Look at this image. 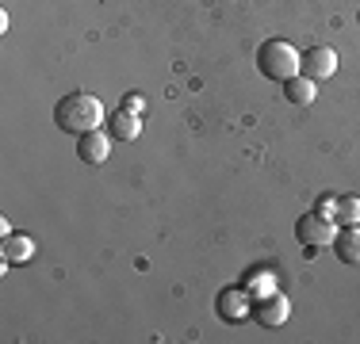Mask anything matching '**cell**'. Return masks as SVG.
Segmentation results:
<instances>
[{
    "instance_id": "7a4b0ae2",
    "label": "cell",
    "mask_w": 360,
    "mask_h": 344,
    "mask_svg": "<svg viewBox=\"0 0 360 344\" xmlns=\"http://www.w3.org/2000/svg\"><path fill=\"white\" fill-rule=\"evenodd\" d=\"M257 69H261L269 81H288V77H295L299 69H303V54L284 39H269L257 50Z\"/></svg>"
},
{
    "instance_id": "52a82bcc",
    "label": "cell",
    "mask_w": 360,
    "mask_h": 344,
    "mask_svg": "<svg viewBox=\"0 0 360 344\" xmlns=\"http://www.w3.org/2000/svg\"><path fill=\"white\" fill-rule=\"evenodd\" d=\"M108 153H111V134H104V131H89L77 142V157H81L84 165H104Z\"/></svg>"
},
{
    "instance_id": "ba28073f",
    "label": "cell",
    "mask_w": 360,
    "mask_h": 344,
    "mask_svg": "<svg viewBox=\"0 0 360 344\" xmlns=\"http://www.w3.org/2000/svg\"><path fill=\"white\" fill-rule=\"evenodd\" d=\"M314 84H319V81H311V77H288V81H284V100L288 103H295V107H311V103H314V96H319V88H314Z\"/></svg>"
},
{
    "instance_id": "8992f818",
    "label": "cell",
    "mask_w": 360,
    "mask_h": 344,
    "mask_svg": "<svg viewBox=\"0 0 360 344\" xmlns=\"http://www.w3.org/2000/svg\"><path fill=\"white\" fill-rule=\"evenodd\" d=\"M303 73L311 77V81H330V77L338 73V54H333L330 46H311L303 54Z\"/></svg>"
},
{
    "instance_id": "9c48e42d",
    "label": "cell",
    "mask_w": 360,
    "mask_h": 344,
    "mask_svg": "<svg viewBox=\"0 0 360 344\" xmlns=\"http://www.w3.org/2000/svg\"><path fill=\"white\" fill-rule=\"evenodd\" d=\"M333 253H338L341 264H360V226H345L338 237H333Z\"/></svg>"
},
{
    "instance_id": "277c9868",
    "label": "cell",
    "mask_w": 360,
    "mask_h": 344,
    "mask_svg": "<svg viewBox=\"0 0 360 344\" xmlns=\"http://www.w3.org/2000/svg\"><path fill=\"white\" fill-rule=\"evenodd\" d=\"M219 317L222 322H230V325H238V322H245V317L253 314V295L245 287H226L219 295Z\"/></svg>"
},
{
    "instance_id": "9a60e30c",
    "label": "cell",
    "mask_w": 360,
    "mask_h": 344,
    "mask_svg": "<svg viewBox=\"0 0 360 344\" xmlns=\"http://www.w3.org/2000/svg\"><path fill=\"white\" fill-rule=\"evenodd\" d=\"M123 111H131V115H142V111H146V103H142V96H134V92H131V96L123 100Z\"/></svg>"
},
{
    "instance_id": "8fae6325",
    "label": "cell",
    "mask_w": 360,
    "mask_h": 344,
    "mask_svg": "<svg viewBox=\"0 0 360 344\" xmlns=\"http://www.w3.org/2000/svg\"><path fill=\"white\" fill-rule=\"evenodd\" d=\"M0 256H4L8 264H27L31 256H35V241H31L27 234H12V237H4Z\"/></svg>"
},
{
    "instance_id": "4fadbf2b",
    "label": "cell",
    "mask_w": 360,
    "mask_h": 344,
    "mask_svg": "<svg viewBox=\"0 0 360 344\" xmlns=\"http://www.w3.org/2000/svg\"><path fill=\"white\" fill-rule=\"evenodd\" d=\"M338 222H345V226H360V195H345V199H338Z\"/></svg>"
},
{
    "instance_id": "6da1fadb",
    "label": "cell",
    "mask_w": 360,
    "mask_h": 344,
    "mask_svg": "<svg viewBox=\"0 0 360 344\" xmlns=\"http://www.w3.org/2000/svg\"><path fill=\"white\" fill-rule=\"evenodd\" d=\"M54 123L58 131L65 134H89V131H100V123H104V103H100L92 92H70V96H62L54 103Z\"/></svg>"
},
{
    "instance_id": "30bf717a",
    "label": "cell",
    "mask_w": 360,
    "mask_h": 344,
    "mask_svg": "<svg viewBox=\"0 0 360 344\" xmlns=\"http://www.w3.org/2000/svg\"><path fill=\"white\" fill-rule=\"evenodd\" d=\"M108 134L115 138V142H134V138L142 134V119L131 115V111H115V119L108 123Z\"/></svg>"
},
{
    "instance_id": "3957f363",
    "label": "cell",
    "mask_w": 360,
    "mask_h": 344,
    "mask_svg": "<svg viewBox=\"0 0 360 344\" xmlns=\"http://www.w3.org/2000/svg\"><path fill=\"white\" fill-rule=\"evenodd\" d=\"M295 237H299V245H307V249H326V245H333L338 230H333V218H322L319 211H311L295 222Z\"/></svg>"
},
{
    "instance_id": "5bb4252c",
    "label": "cell",
    "mask_w": 360,
    "mask_h": 344,
    "mask_svg": "<svg viewBox=\"0 0 360 344\" xmlns=\"http://www.w3.org/2000/svg\"><path fill=\"white\" fill-rule=\"evenodd\" d=\"M314 211H319L322 218H333V222H338V199H333V195H322V199H319V206H314Z\"/></svg>"
},
{
    "instance_id": "5b68a950",
    "label": "cell",
    "mask_w": 360,
    "mask_h": 344,
    "mask_svg": "<svg viewBox=\"0 0 360 344\" xmlns=\"http://www.w3.org/2000/svg\"><path fill=\"white\" fill-rule=\"evenodd\" d=\"M253 317L264 325V329H280V325L291 317V303L276 291V295H269V298H257V303H253Z\"/></svg>"
},
{
    "instance_id": "7c38bea8",
    "label": "cell",
    "mask_w": 360,
    "mask_h": 344,
    "mask_svg": "<svg viewBox=\"0 0 360 344\" xmlns=\"http://www.w3.org/2000/svg\"><path fill=\"white\" fill-rule=\"evenodd\" d=\"M245 291L253 295V303L257 298H269V295H276V272H269V268H257L250 279H245Z\"/></svg>"
}]
</instances>
